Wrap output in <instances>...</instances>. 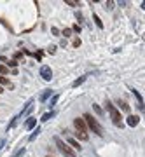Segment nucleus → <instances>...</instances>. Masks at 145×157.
Returning <instances> with one entry per match:
<instances>
[{"label": "nucleus", "instance_id": "nucleus-1", "mask_svg": "<svg viewBox=\"0 0 145 157\" xmlns=\"http://www.w3.org/2000/svg\"><path fill=\"white\" fill-rule=\"evenodd\" d=\"M84 122H86V126H88L89 127V129L96 134V136H103V127H101V124L91 115V113H84Z\"/></svg>", "mask_w": 145, "mask_h": 157}, {"label": "nucleus", "instance_id": "nucleus-2", "mask_svg": "<svg viewBox=\"0 0 145 157\" xmlns=\"http://www.w3.org/2000/svg\"><path fill=\"white\" fill-rule=\"evenodd\" d=\"M54 143H56V148L60 150L65 157H75V150L72 148V147L67 143V141H63L60 136H56V138H54Z\"/></svg>", "mask_w": 145, "mask_h": 157}, {"label": "nucleus", "instance_id": "nucleus-3", "mask_svg": "<svg viewBox=\"0 0 145 157\" xmlns=\"http://www.w3.org/2000/svg\"><path fill=\"white\" fill-rule=\"evenodd\" d=\"M105 107H107V110H108V113H110L112 122H114L115 126H121V124H122V122H121V112H119L117 108H115V105H114L112 101H108V99H107Z\"/></svg>", "mask_w": 145, "mask_h": 157}, {"label": "nucleus", "instance_id": "nucleus-4", "mask_svg": "<svg viewBox=\"0 0 145 157\" xmlns=\"http://www.w3.org/2000/svg\"><path fill=\"white\" fill-rule=\"evenodd\" d=\"M74 126H75V129H77L79 133H84V134H88V126H86L84 119H80V117L74 119Z\"/></svg>", "mask_w": 145, "mask_h": 157}, {"label": "nucleus", "instance_id": "nucleus-5", "mask_svg": "<svg viewBox=\"0 0 145 157\" xmlns=\"http://www.w3.org/2000/svg\"><path fill=\"white\" fill-rule=\"evenodd\" d=\"M40 77L44 79V80H47V82H49V80L53 79V70H51V68H49L47 65L40 66Z\"/></svg>", "mask_w": 145, "mask_h": 157}, {"label": "nucleus", "instance_id": "nucleus-6", "mask_svg": "<svg viewBox=\"0 0 145 157\" xmlns=\"http://www.w3.org/2000/svg\"><path fill=\"white\" fill-rule=\"evenodd\" d=\"M35 126H37V119H35V117H28L26 122H25V129L30 131V129H33Z\"/></svg>", "mask_w": 145, "mask_h": 157}, {"label": "nucleus", "instance_id": "nucleus-7", "mask_svg": "<svg viewBox=\"0 0 145 157\" xmlns=\"http://www.w3.org/2000/svg\"><path fill=\"white\" fill-rule=\"evenodd\" d=\"M67 143H68L72 148H74V150H80V148H82V147H80V143H79L75 138H67Z\"/></svg>", "mask_w": 145, "mask_h": 157}, {"label": "nucleus", "instance_id": "nucleus-8", "mask_svg": "<svg viewBox=\"0 0 145 157\" xmlns=\"http://www.w3.org/2000/svg\"><path fill=\"white\" fill-rule=\"evenodd\" d=\"M126 122H128V126H129V127H136V126H138V122H140V119H138L136 115H129V117L126 119Z\"/></svg>", "mask_w": 145, "mask_h": 157}, {"label": "nucleus", "instance_id": "nucleus-9", "mask_svg": "<svg viewBox=\"0 0 145 157\" xmlns=\"http://www.w3.org/2000/svg\"><path fill=\"white\" fill-rule=\"evenodd\" d=\"M133 94H135V98H136V101H138V107H140V110H143V108H145V105H143V99H142L140 93H138V91H133Z\"/></svg>", "mask_w": 145, "mask_h": 157}, {"label": "nucleus", "instance_id": "nucleus-10", "mask_svg": "<svg viewBox=\"0 0 145 157\" xmlns=\"http://www.w3.org/2000/svg\"><path fill=\"white\" fill-rule=\"evenodd\" d=\"M51 94H53V89H46L44 93H42V96H40V101H46V99H47Z\"/></svg>", "mask_w": 145, "mask_h": 157}, {"label": "nucleus", "instance_id": "nucleus-11", "mask_svg": "<svg viewBox=\"0 0 145 157\" xmlns=\"http://www.w3.org/2000/svg\"><path fill=\"white\" fill-rule=\"evenodd\" d=\"M40 133H42V129H40V127H35V129H33V133L30 134V141H33V140H35V138L40 134Z\"/></svg>", "mask_w": 145, "mask_h": 157}, {"label": "nucleus", "instance_id": "nucleus-12", "mask_svg": "<svg viewBox=\"0 0 145 157\" xmlns=\"http://www.w3.org/2000/svg\"><path fill=\"white\" fill-rule=\"evenodd\" d=\"M0 84H4V85H7V87H11V89L14 87V85L11 84V80H9L7 77H0Z\"/></svg>", "mask_w": 145, "mask_h": 157}, {"label": "nucleus", "instance_id": "nucleus-13", "mask_svg": "<svg viewBox=\"0 0 145 157\" xmlns=\"http://www.w3.org/2000/svg\"><path fill=\"white\" fill-rule=\"evenodd\" d=\"M54 117V112H47V113H44V115H42V121H49V119H53Z\"/></svg>", "mask_w": 145, "mask_h": 157}, {"label": "nucleus", "instance_id": "nucleus-14", "mask_svg": "<svg viewBox=\"0 0 145 157\" xmlns=\"http://www.w3.org/2000/svg\"><path fill=\"white\" fill-rule=\"evenodd\" d=\"M117 103H119V107H121V108H122L124 112H129V105H128V103H124V101H121V99H119V101H117Z\"/></svg>", "mask_w": 145, "mask_h": 157}, {"label": "nucleus", "instance_id": "nucleus-15", "mask_svg": "<svg viewBox=\"0 0 145 157\" xmlns=\"http://www.w3.org/2000/svg\"><path fill=\"white\" fill-rule=\"evenodd\" d=\"M84 80H86V77H79V79H77V80H75L74 84H72V85H74V87H79V85H80V84H82Z\"/></svg>", "mask_w": 145, "mask_h": 157}, {"label": "nucleus", "instance_id": "nucleus-16", "mask_svg": "<svg viewBox=\"0 0 145 157\" xmlns=\"http://www.w3.org/2000/svg\"><path fill=\"white\" fill-rule=\"evenodd\" d=\"M93 19H94V23H96V26H98V28H103V23L100 21V18L96 16V14H94V16H93Z\"/></svg>", "mask_w": 145, "mask_h": 157}, {"label": "nucleus", "instance_id": "nucleus-17", "mask_svg": "<svg viewBox=\"0 0 145 157\" xmlns=\"http://www.w3.org/2000/svg\"><path fill=\"white\" fill-rule=\"evenodd\" d=\"M67 5H70V7H79V2H75V0H67Z\"/></svg>", "mask_w": 145, "mask_h": 157}, {"label": "nucleus", "instance_id": "nucleus-18", "mask_svg": "<svg viewBox=\"0 0 145 157\" xmlns=\"http://www.w3.org/2000/svg\"><path fill=\"white\" fill-rule=\"evenodd\" d=\"M58 98H60V96H58V94L51 98V101H49V107H53V105H56V101H58Z\"/></svg>", "mask_w": 145, "mask_h": 157}, {"label": "nucleus", "instance_id": "nucleus-19", "mask_svg": "<svg viewBox=\"0 0 145 157\" xmlns=\"http://www.w3.org/2000/svg\"><path fill=\"white\" fill-rule=\"evenodd\" d=\"M7 66H12V68H16V66H18V61H16V60H12V61H7Z\"/></svg>", "mask_w": 145, "mask_h": 157}, {"label": "nucleus", "instance_id": "nucleus-20", "mask_svg": "<svg viewBox=\"0 0 145 157\" xmlns=\"http://www.w3.org/2000/svg\"><path fill=\"white\" fill-rule=\"evenodd\" d=\"M93 108H94V112L98 113V115H101V113H103V112H101V108H100L98 105H93Z\"/></svg>", "mask_w": 145, "mask_h": 157}, {"label": "nucleus", "instance_id": "nucleus-21", "mask_svg": "<svg viewBox=\"0 0 145 157\" xmlns=\"http://www.w3.org/2000/svg\"><path fill=\"white\" fill-rule=\"evenodd\" d=\"M72 30H74V32H75V33H80V26H79V25H75V26H74V28H72Z\"/></svg>", "mask_w": 145, "mask_h": 157}, {"label": "nucleus", "instance_id": "nucleus-22", "mask_svg": "<svg viewBox=\"0 0 145 157\" xmlns=\"http://www.w3.org/2000/svg\"><path fill=\"white\" fill-rule=\"evenodd\" d=\"M0 74H7V68L4 65H0Z\"/></svg>", "mask_w": 145, "mask_h": 157}, {"label": "nucleus", "instance_id": "nucleus-23", "mask_svg": "<svg viewBox=\"0 0 145 157\" xmlns=\"http://www.w3.org/2000/svg\"><path fill=\"white\" fill-rule=\"evenodd\" d=\"M23 154H25V148H21V150H19V152H18V154H16V155H12V157H21V155H23Z\"/></svg>", "mask_w": 145, "mask_h": 157}, {"label": "nucleus", "instance_id": "nucleus-24", "mask_svg": "<svg viewBox=\"0 0 145 157\" xmlns=\"http://www.w3.org/2000/svg\"><path fill=\"white\" fill-rule=\"evenodd\" d=\"M54 52H56V47H54V46H53V47H49V54H54Z\"/></svg>", "mask_w": 145, "mask_h": 157}, {"label": "nucleus", "instance_id": "nucleus-25", "mask_svg": "<svg viewBox=\"0 0 145 157\" xmlns=\"http://www.w3.org/2000/svg\"><path fill=\"white\" fill-rule=\"evenodd\" d=\"M74 46H75V47H79V46H80V40H79V38H77V40H74Z\"/></svg>", "mask_w": 145, "mask_h": 157}, {"label": "nucleus", "instance_id": "nucleus-26", "mask_svg": "<svg viewBox=\"0 0 145 157\" xmlns=\"http://www.w3.org/2000/svg\"><path fill=\"white\" fill-rule=\"evenodd\" d=\"M4 145H5V140H0V150L4 148Z\"/></svg>", "mask_w": 145, "mask_h": 157}, {"label": "nucleus", "instance_id": "nucleus-27", "mask_svg": "<svg viewBox=\"0 0 145 157\" xmlns=\"http://www.w3.org/2000/svg\"><path fill=\"white\" fill-rule=\"evenodd\" d=\"M63 35H65V37H68V35H70V30H68V28H67V30H63Z\"/></svg>", "mask_w": 145, "mask_h": 157}, {"label": "nucleus", "instance_id": "nucleus-28", "mask_svg": "<svg viewBox=\"0 0 145 157\" xmlns=\"http://www.w3.org/2000/svg\"><path fill=\"white\" fill-rule=\"evenodd\" d=\"M142 7H143V9H145V2H143V4H142Z\"/></svg>", "mask_w": 145, "mask_h": 157}, {"label": "nucleus", "instance_id": "nucleus-29", "mask_svg": "<svg viewBox=\"0 0 145 157\" xmlns=\"http://www.w3.org/2000/svg\"><path fill=\"white\" fill-rule=\"evenodd\" d=\"M0 93H4V89H2V87H0Z\"/></svg>", "mask_w": 145, "mask_h": 157}, {"label": "nucleus", "instance_id": "nucleus-30", "mask_svg": "<svg viewBox=\"0 0 145 157\" xmlns=\"http://www.w3.org/2000/svg\"><path fill=\"white\" fill-rule=\"evenodd\" d=\"M47 157H53V155H47Z\"/></svg>", "mask_w": 145, "mask_h": 157}]
</instances>
